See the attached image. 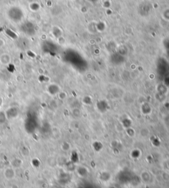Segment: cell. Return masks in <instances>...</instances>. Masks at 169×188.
Instances as JSON below:
<instances>
[{
    "label": "cell",
    "instance_id": "cell-2",
    "mask_svg": "<svg viewBox=\"0 0 169 188\" xmlns=\"http://www.w3.org/2000/svg\"><path fill=\"white\" fill-rule=\"evenodd\" d=\"M96 107L97 108L98 111L101 113H105L106 111H108V110L109 108L108 104L107 102L105 101V100H99L97 102H96Z\"/></svg>",
    "mask_w": 169,
    "mask_h": 188
},
{
    "label": "cell",
    "instance_id": "cell-3",
    "mask_svg": "<svg viewBox=\"0 0 169 188\" xmlns=\"http://www.w3.org/2000/svg\"><path fill=\"white\" fill-rule=\"evenodd\" d=\"M6 116L7 119H14L19 115V110L16 107H11L5 112Z\"/></svg>",
    "mask_w": 169,
    "mask_h": 188
},
{
    "label": "cell",
    "instance_id": "cell-7",
    "mask_svg": "<svg viewBox=\"0 0 169 188\" xmlns=\"http://www.w3.org/2000/svg\"><path fill=\"white\" fill-rule=\"evenodd\" d=\"M7 116H6L5 112H0V124H4L7 120Z\"/></svg>",
    "mask_w": 169,
    "mask_h": 188
},
{
    "label": "cell",
    "instance_id": "cell-1",
    "mask_svg": "<svg viewBox=\"0 0 169 188\" xmlns=\"http://www.w3.org/2000/svg\"><path fill=\"white\" fill-rule=\"evenodd\" d=\"M38 127V121L35 115H28L24 123V128L27 133H33Z\"/></svg>",
    "mask_w": 169,
    "mask_h": 188
},
{
    "label": "cell",
    "instance_id": "cell-8",
    "mask_svg": "<svg viewBox=\"0 0 169 188\" xmlns=\"http://www.w3.org/2000/svg\"><path fill=\"white\" fill-rule=\"evenodd\" d=\"M12 165H13V167L15 168H19L22 165V161L20 159L15 158L12 161Z\"/></svg>",
    "mask_w": 169,
    "mask_h": 188
},
{
    "label": "cell",
    "instance_id": "cell-5",
    "mask_svg": "<svg viewBox=\"0 0 169 188\" xmlns=\"http://www.w3.org/2000/svg\"><path fill=\"white\" fill-rule=\"evenodd\" d=\"M141 110H142V112L143 114L148 115L151 112V107L150 106L149 104L147 102L143 103V104L141 106Z\"/></svg>",
    "mask_w": 169,
    "mask_h": 188
},
{
    "label": "cell",
    "instance_id": "cell-6",
    "mask_svg": "<svg viewBox=\"0 0 169 188\" xmlns=\"http://www.w3.org/2000/svg\"><path fill=\"white\" fill-rule=\"evenodd\" d=\"M15 173L13 168H8L5 170L4 175L6 178H7V179H12V178H13L15 177Z\"/></svg>",
    "mask_w": 169,
    "mask_h": 188
},
{
    "label": "cell",
    "instance_id": "cell-11",
    "mask_svg": "<svg viewBox=\"0 0 169 188\" xmlns=\"http://www.w3.org/2000/svg\"><path fill=\"white\" fill-rule=\"evenodd\" d=\"M165 84L166 86H169V75L166 77L165 79Z\"/></svg>",
    "mask_w": 169,
    "mask_h": 188
},
{
    "label": "cell",
    "instance_id": "cell-9",
    "mask_svg": "<svg viewBox=\"0 0 169 188\" xmlns=\"http://www.w3.org/2000/svg\"><path fill=\"white\" fill-rule=\"evenodd\" d=\"M83 102L84 103V104H87V105H90L93 103L92 98H90V97L89 96H84L83 100Z\"/></svg>",
    "mask_w": 169,
    "mask_h": 188
},
{
    "label": "cell",
    "instance_id": "cell-4",
    "mask_svg": "<svg viewBox=\"0 0 169 188\" xmlns=\"http://www.w3.org/2000/svg\"><path fill=\"white\" fill-rule=\"evenodd\" d=\"M47 90L51 95H58L59 93V87L56 84H51L47 88Z\"/></svg>",
    "mask_w": 169,
    "mask_h": 188
},
{
    "label": "cell",
    "instance_id": "cell-10",
    "mask_svg": "<svg viewBox=\"0 0 169 188\" xmlns=\"http://www.w3.org/2000/svg\"><path fill=\"white\" fill-rule=\"evenodd\" d=\"M122 124L124 126H125L126 127H130L131 124V121L130 120V119L126 118L122 121Z\"/></svg>",
    "mask_w": 169,
    "mask_h": 188
}]
</instances>
